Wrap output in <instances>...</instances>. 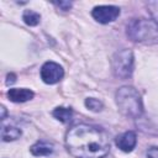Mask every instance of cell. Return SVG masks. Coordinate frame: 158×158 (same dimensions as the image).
I'll use <instances>...</instances> for the list:
<instances>
[{
	"instance_id": "2",
	"label": "cell",
	"mask_w": 158,
	"mask_h": 158,
	"mask_svg": "<svg viewBox=\"0 0 158 158\" xmlns=\"http://www.w3.org/2000/svg\"><path fill=\"white\" fill-rule=\"evenodd\" d=\"M116 102L120 111L132 118H137L143 112V105L138 91L132 86H122L116 91Z\"/></svg>"
},
{
	"instance_id": "13",
	"label": "cell",
	"mask_w": 158,
	"mask_h": 158,
	"mask_svg": "<svg viewBox=\"0 0 158 158\" xmlns=\"http://www.w3.org/2000/svg\"><path fill=\"white\" fill-rule=\"evenodd\" d=\"M85 106L91 111H100L102 109V102L98 99L89 98V99L85 100Z\"/></svg>"
},
{
	"instance_id": "8",
	"label": "cell",
	"mask_w": 158,
	"mask_h": 158,
	"mask_svg": "<svg viewBox=\"0 0 158 158\" xmlns=\"http://www.w3.org/2000/svg\"><path fill=\"white\" fill-rule=\"evenodd\" d=\"M6 95H7L9 100L12 101V102H25L27 100H31L35 94L30 89L14 88V89H9V91H7Z\"/></svg>"
},
{
	"instance_id": "5",
	"label": "cell",
	"mask_w": 158,
	"mask_h": 158,
	"mask_svg": "<svg viewBox=\"0 0 158 158\" xmlns=\"http://www.w3.org/2000/svg\"><path fill=\"white\" fill-rule=\"evenodd\" d=\"M64 75L63 68L54 62H46L41 68V79L46 84H56Z\"/></svg>"
},
{
	"instance_id": "6",
	"label": "cell",
	"mask_w": 158,
	"mask_h": 158,
	"mask_svg": "<svg viewBox=\"0 0 158 158\" xmlns=\"http://www.w3.org/2000/svg\"><path fill=\"white\" fill-rule=\"evenodd\" d=\"M93 17L100 23H109L115 21L120 15V9L112 5H101L93 9Z\"/></svg>"
},
{
	"instance_id": "7",
	"label": "cell",
	"mask_w": 158,
	"mask_h": 158,
	"mask_svg": "<svg viewBox=\"0 0 158 158\" xmlns=\"http://www.w3.org/2000/svg\"><path fill=\"white\" fill-rule=\"evenodd\" d=\"M137 143V137L133 131H127L116 138V146L123 152H131Z\"/></svg>"
},
{
	"instance_id": "15",
	"label": "cell",
	"mask_w": 158,
	"mask_h": 158,
	"mask_svg": "<svg viewBox=\"0 0 158 158\" xmlns=\"http://www.w3.org/2000/svg\"><path fill=\"white\" fill-rule=\"evenodd\" d=\"M147 157L148 158H158V147H151L147 151Z\"/></svg>"
},
{
	"instance_id": "3",
	"label": "cell",
	"mask_w": 158,
	"mask_h": 158,
	"mask_svg": "<svg viewBox=\"0 0 158 158\" xmlns=\"http://www.w3.org/2000/svg\"><path fill=\"white\" fill-rule=\"evenodd\" d=\"M127 36L141 43H156L158 42V25L152 20L133 19L127 25Z\"/></svg>"
},
{
	"instance_id": "16",
	"label": "cell",
	"mask_w": 158,
	"mask_h": 158,
	"mask_svg": "<svg viewBox=\"0 0 158 158\" xmlns=\"http://www.w3.org/2000/svg\"><path fill=\"white\" fill-rule=\"evenodd\" d=\"M57 6L62 7V10H69V7L72 6V2L69 1H59V2H54Z\"/></svg>"
},
{
	"instance_id": "18",
	"label": "cell",
	"mask_w": 158,
	"mask_h": 158,
	"mask_svg": "<svg viewBox=\"0 0 158 158\" xmlns=\"http://www.w3.org/2000/svg\"><path fill=\"white\" fill-rule=\"evenodd\" d=\"M1 111H2V115H1V118H4V117H5V107H4V106L1 107Z\"/></svg>"
},
{
	"instance_id": "1",
	"label": "cell",
	"mask_w": 158,
	"mask_h": 158,
	"mask_svg": "<svg viewBox=\"0 0 158 158\" xmlns=\"http://www.w3.org/2000/svg\"><path fill=\"white\" fill-rule=\"evenodd\" d=\"M65 147L75 158H104L110 151V141L100 127L80 123L67 132Z\"/></svg>"
},
{
	"instance_id": "11",
	"label": "cell",
	"mask_w": 158,
	"mask_h": 158,
	"mask_svg": "<svg viewBox=\"0 0 158 158\" xmlns=\"http://www.w3.org/2000/svg\"><path fill=\"white\" fill-rule=\"evenodd\" d=\"M53 116H54L57 120H59V121H62V122H64V123H68V122L72 121L73 111H72V109L62 107V106H60V107H57V109L53 110Z\"/></svg>"
},
{
	"instance_id": "12",
	"label": "cell",
	"mask_w": 158,
	"mask_h": 158,
	"mask_svg": "<svg viewBox=\"0 0 158 158\" xmlns=\"http://www.w3.org/2000/svg\"><path fill=\"white\" fill-rule=\"evenodd\" d=\"M22 19H23L25 23H27L28 26H36V25H38L41 16H40V14H37L33 10H26L22 15Z\"/></svg>"
},
{
	"instance_id": "9",
	"label": "cell",
	"mask_w": 158,
	"mask_h": 158,
	"mask_svg": "<svg viewBox=\"0 0 158 158\" xmlns=\"http://www.w3.org/2000/svg\"><path fill=\"white\" fill-rule=\"evenodd\" d=\"M53 152V144L47 141H38L31 147V153L36 157L49 156Z\"/></svg>"
},
{
	"instance_id": "14",
	"label": "cell",
	"mask_w": 158,
	"mask_h": 158,
	"mask_svg": "<svg viewBox=\"0 0 158 158\" xmlns=\"http://www.w3.org/2000/svg\"><path fill=\"white\" fill-rule=\"evenodd\" d=\"M148 10L152 15V17L154 19V22L158 25V1H151L147 4Z\"/></svg>"
},
{
	"instance_id": "4",
	"label": "cell",
	"mask_w": 158,
	"mask_h": 158,
	"mask_svg": "<svg viewBox=\"0 0 158 158\" xmlns=\"http://www.w3.org/2000/svg\"><path fill=\"white\" fill-rule=\"evenodd\" d=\"M112 69L116 77L126 79L133 72V54L130 49H122L112 57Z\"/></svg>"
},
{
	"instance_id": "17",
	"label": "cell",
	"mask_w": 158,
	"mask_h": 158,
	"mask_svg": "<svg viewBox=\"0 0 158 158\" xmlns=\"http://www.w3.org/2000/svg\"><path fill=\"white\" fill-rule=\"evenodd\" d=\"M14 81H15V75H14V74H9V75H7L6 84H7V85H10V84H12Z\"/></svg>"
},
{
	"instance_id": "10",
	"label": "cell",
	"mask_w": 158,
	"mask_h": 158,
	"mask_svg": "<svg viewBox=\"0 0 158 158\" xmlns=\"http://www.w3.org/2000/svg\"><path fill=\"white\" fill-rule=\"evenodd\" d=\"M21 133H22L21 130L17 128V127H14V126H4L2 130H1V138L5 142L15 141V139L20 138Z\"/></svg>"
}]
</instances>
